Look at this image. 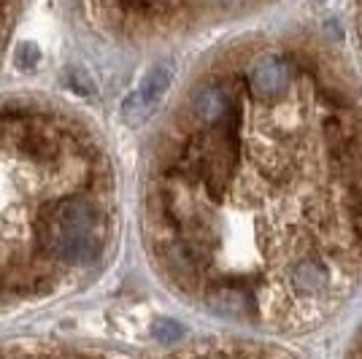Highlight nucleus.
<instances>
[{"label":"nucleus","mask_w":362,"mask_h":359,"mask_svg":"<svg viewBox=\"0 0 362 359\" xmlns=\"http://www.w3.org/2000/svg\"><path fill=\"white\" fill-rule=\"evenodd\" d=\"M38 243L65 265H92L106 243V225L95 206L81 200H62L46 211L38 225Z\"/></svg>","instance_id":"f257e3e1"},{"label":"nucleus","mask_w":362,"mask_h":359,"mask_svg":"<svg viewBox=\"0 0 362 359\" xmlns=\"http://www.w3.org/2000/svg\"><path fill=\"white\" fill-rule=\"evenodd\" d=\"M173 76H176V68H173L170 60L151 65L149 71H146V76L141 78L138 90L130 92L127 100L122 103V119L127 122V124H133V127L151 119V114L160 108L165 92L170 90Z\"/></svg>","instance_id":"f03ea898"},{"label":"nucleus","mask_w":362,"mask_h":359,"mask_svg":"<svg viewBox=\"0 0 362 359\" xmlns=\"http://www.w3.org/2000/svg\"><path fill=\"white\" fill-rule=\"evenodd\" d=\"M292 81V71L289 62L281 57H259L249 73V84L252 92L262 100H276L289 90Z\"/></svg>","instance_id":"7ed1b4c3"},{"label":"nucleus","mask_w":362,"mask_h":359,"mask_svg":"<svg viewBox=\"0 0 362 359\" xmlns=\"http://www.w3.org/2000/svg\"><path fill=\"white\" fill-rule=\"evenodd\" d=\"M209 305H211L216 314L225 316H238V319H246V316L257 314V300L249 289L235 284L227 286H216L209 295Z\"/></svg>","instance_id":"20e7f679"},{"label":"nucleus","mask_w":362,"mask_h":359,"mask_svg":"<svg viewBox=\"0 0 362 359\" xmlns=\"http://www.w3.org/2000/svg\"><path fill=\"white\" fill-rule=\"evenodd\" d=\"M289 281H292V289L298 295H305V298H314V295H322L327 284H330V273L327 268L319 262V259H311L305 257L300 262H295L292 270H289Z\"/></svg>","instance_id":"39448f33"},{"label":"nucleus","mask_w":362,"mask_h":359,"mask_svg":"<svg viewBox=\"0 0 362 359\" xmlns=\"http://www.w3.org/2000/svg\"><path fill=\"white\" fill-rule=\"evenodd\" d=\"M192 111L200 122L206 124H219L227 114L233 111V100L219 84H206L203 90H197L195 100H192Z\"/></svg>","instance_id":"423d86ee"},{"label":"nucleus","mask_w":362,"mask_h":359,"mask_svg":"<svg viewBox=\"0 0 362 359\" xmlns=\"http://www.w3.org/2000/svg\"><path fill=\"white\" fill-rule=\"evenodd\" d=\"M19 146L25 154H30L33 160H52L57 154V143L52 141V135L38 127H30L19 135Z\"/></svg>","instance_id":"0eeeda50"},{"label":"nucleus","mask_w":362,"mask_h":359,"mask_svg":"<svg viewBox=\"0 0 362 359\" xmlns=\"http://www.w3.org/2000/svg\"><path fill=\"white\" fill-rule=\"evenodd\" d=\"M184 332L187 329L181 327L179 322H173V319H160V322H154V327H151V335L160 341V343H176L184 338Z\"/></svg>","instance_id":"6e6552de"},{"label":"nucleus","mask_w":362,"mask_h":359,"mask_svg":"<svg viewBox=\"0 0 362 359\" xmlns=\"http://www.w3.org/2000/svg\"><path fill=\"white\" fill-rule=\"evenodd\" d=\"M41 60V52H38V46L30 44V41H25V44L16 46L14 52V65L19 71H33L35 65Z\"/></svg>","instance_id":"1a4fd4ad"},{"label":"nucleus","mask_w":362,"mask_h":359,"mask_svg":"<svg viewBox=\"0 0 362 359\" xmlns=\"http://www.w3.org/2000/svg\"><path fill=\"white\" fill-rule=\"evenodd\" d=\"M68 87H71V90L74 92H78V95H81V98H92V95H95V84H92V78L87 73H81V71H74V73H71V78H68Z\"/></svg>","instance_id":"9d476101"},{"label":"nucleus","mask_w":362,"mask_h":359,"mask_svg":"<svg viewBox=\"0 0 362 359\" xmlns=\"http://www.w3.org/2000/svg\"><path fill=\"white\" fill-rule=\"evenodd\" d=\"M0 3H3V0H0Z\"/></svg>","instance_id":"9b49d317"}]
</instances>
